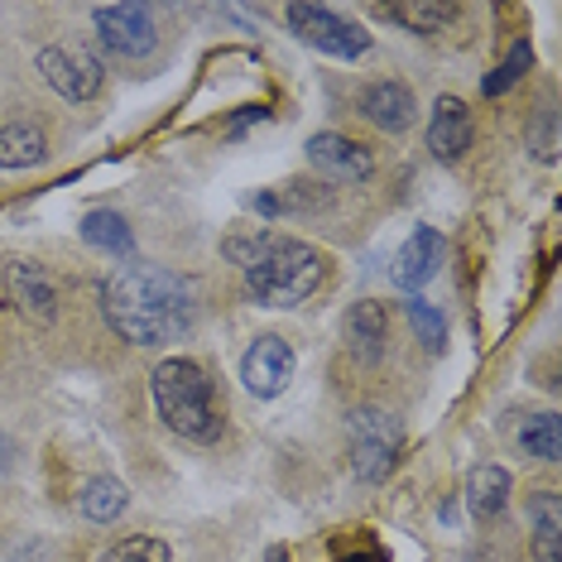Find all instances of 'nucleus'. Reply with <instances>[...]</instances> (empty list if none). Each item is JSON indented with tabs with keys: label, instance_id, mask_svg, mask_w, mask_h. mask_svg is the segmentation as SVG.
Wrapping results in <instances>:
<instances>
[{
	"label": "nucleus",
	"instance_id": "obj_14",
	"mask_svg": "<svg viewBox=\"0 0 562 562\" xmlns=\"http://www.w3.org/2000/svg\"><path fill=\"white\" fill-rule=\"evenodd\" d=\"M385 303L375 299H361L347 308V323H341V331H347V351L356 356L361 366H375L380 356H385Z\"/></svg>",
	"mask_w": 562,
	"mask_h": 562
},
{
	"label": "nucleus",
	"instance_id": "obj_22",
	"mask_svg": "<svg viewBox=\"0 0 562 562\" xmlns=\"http://www.w3.org/2000/svg\"><path fill=\"white\" fill-rule=\"evenodd\" d=\"M519 447L529 457H539V462H558L562 457V438H558V414H529L519 424Z\"/></svg>",
	"mask_w": 562,
	"mask_h": 562
},
{
	"label": "nucleus",
	"instance_id": "obj_18",
	"mask_svg": "<svg viewBox=\"0 0 562 562\" xmlns=\"http://www.w3.org/2000/svg\"><path fill=\"white\" fill-rule=\"evenodd\" d=\"M467 505H471V515H476V519H495L509 505V471L505 467H491V462L471 467V476H467Z\"/></svg>",
	"mask_w": 562,
	"mask_h": 562
},
{
	"label": "nucleus",
	"instance_id": "obj_25",
	"mask_svg": "<svg viewBox=\"0 0 562 562\" xmlns=\"http://www.w3.org/2000/svg\"><path fill=\"white\" fill-rule=\"evenodd\" d=\"M404 313H408V327L418 331V341H424L428 351H442V347H447V317L432 308V303L408 299V303H404Z\"/></svg>",
	"mask_w": 562,
	"mask_h": 562
},
{
	"label": "nucleus",
	"instance_id": "obj_20",
	"mask_svg": "<svg viewBox=\"0 0 562 562\" xmlns=\"http://www.w3.org/2000/svg\"><path fill=\"white\" fill-rule=\"evenodd\" d=\"M380 20H394L414 34H442L447 24H457V5L442 0H414V5H380Z\"/></svg>",
	"mask_w": 562,
	"mask_h": 562
},
{
	"label": "nucleus",
	"instance_id": "obj_24",
	"mask_svg": "<svg viewBox=\"0 0 562 562\" xmlns=\"http://www.w3.org/2000/svg\"><path fill=\"white\" fill-rule=\"evenodd\" d=\"M97 562H173V548L155 539V533H131V539H116L111 548H101Z\"/></svg>",
	"mask_w": 562,
	"mask_h": 562
},
{
	"label": "nucleus",
	"instance_id": "obj_12",
	"mask_svg": "<svg viewBox=\"0 0 562 562\" xmlns=\"http://www.w3.org/2000/svg\"><path fill=\"white\" fill-rule=\"evenodd\" d=\"M471 111L462 97H438L432 101V116H428V149L438 164H457L471 149Z\"/></svg>",
	"mask_w": 562,
	"mask_h": 562
},
{
	"label": "nucleus",
	"instance_id": "obj_19",
	"mask_svg": "<svg viewBox=\"0 0 562 562\" xmlns=\"http://www.w3.org/2000/svg\"><path fill=\"white\" fill-rule=\"evenodd\" d=\"M125 505H131V491L116 476H92L78 495V509L87 524H116L125 515Z\"/></svg>",
	"mask_w": 562,
	"mask_h": 562
},
{
	"label": "nucleus",
	"instance_id": "obj_7",
	"mask_svg": "<svg viewBox=\"0 0 562 562\" xmlns=\"http://www.w3.org/2000/svg\"><path fill=\"white\" fill-rule=\"evenodd\" d=\"M40 72L44 82L54 87L63 101L82 106V101H97L101 97V82H106V68L92 48H78V44H48L40 48Z\"/></svg>",
	"mask_w": 562,
	"mask_h": 562
},
{
	"label": "nucleus",
	"instance_id": "obj_17",
	"mask_svg": "<svg viewBox=\"0 0 562 562\" xmlns=\"http://www.w3.org/2000/svg\"><path fill=\"white\" fill-rule=\"evenodd\" d=\"M529 524H533V558L562 562V501H558V491L529 495Z\"/></svg>",
	"mask_w": 562,
	"mask_h": 562
},
{
	"label": "nucleus",
	"instance_id": "obj_8",
	"mask_svg": "<svg viewBox=\"0 0 562 562\" xmlns=\"http://www.w3.org/2000/svg\"><path fill=\"white\" fill-rule=\"evenodd\" d=\"M293 366H299V356H293L289 341L279 331H260L246 347V356H240V385L255 400H279L293 380Z\"/></svg>",
	"mask_w": 562,
	"mask_h": 562
},
{
	"label": "nucleus",
	"instance_id": "obj_28",
	"mask_svg": "<svg viewBox=\"0 0 562 562\" xmlns=\"http://www.w3.org/2000/svg\"><path fill=\"white\" fill-rule=\"evenodd\" d=\"M265 562H289V548H279V543H274L270 553H265Z\"/></svg>",
	"mask_w": 562,
	"mask_h": 562
},
{
	"label": "nucleus",
	"instance_id": "obj_21",
	"mask_svg": "<svg viewBox=\"0 0 562 562\" xmlns=\"http://www.w3.org/2000/svg\"><path fill=\"white\" fill-rule=\"evenodd\" d=\"M313 183H284V188H260V193L250 198V207L260 216H289V212H317L327 202V193H308Z\"/></svg>",
	"mask_w": 562,
	"mask_h": 562
},
{
	"label": "nucleus",
	"instance_id": "obj_2",
	"mask_svg": "<svg viewBox=\"0 0 562 562\" xmlns=\"http://www.w3.org/2000/svg\"><path fill=\"white\" fill-rule=\"evenodd\" d=\"M222 255L246 274V289L265 308H299L308 303L327 279L323 250L299 236L270 232V226H250V232H232L222 240Z\"/></svg>",
	"mask_w": 562,
	"mask_h": 562
},
{
	"label": "nucleus",
	"instance_id": "obj_5",
	"mask_svg": "<svg viewBox=\"0 0 562 562\" xmlns=\"http://www.w3.org/2000/svg\"><path fill=\"white\" fill-rule=\"evenodd\" d=\"M284 20H289V30L299 34L308 48H317L323 58L356 63V58L370 54V34L351 15H341V10H327V5H289Z\"/></svg>",
	"mask_w": 562,
	"mask_h": 562
},
{
	"label": "nucleus",
	"instance_id": "obj_10",
	"mask_svg": "<svg viewBox=\"0 0 562 562\" xmlns=\"http://www.w3.org/2000/svg\"><path fill=\"white\" fill-rule=\"evenodd\" d=\"M5 299L15 303L20 317L48 327L58 317V284L40 260H10L5 265Z\"/></svg>",
	"mask_w": 562,
	"mask_h": 562
},
{
	"label": "nucleus",
	"instance_id": "obj_15",
	"mask_svg": "<svg viewBox=\"0 0 562 562\" xmlns=\"http://www.w3.org/2000/svg\"><path fill=\"white\" fill-rule=\"evenodd\" d=\"M82 240L92 246L97 255H106V260H131L135 255V232H131V222H125L121 212H111V207H92L82 216Z\"/></svg>",
	"mask_w": 562,
	"mask_h": 562
},
{
	"label": "nucleus",
	"instance_id": "obj_1",
	"mask_svg": "<svg viewBox=\"0 0 562 562\" xmlns=\"http://www.w3.org/2000/svg\"><path fill=\"white\" fill-rule=\"evenodd\" d=\"M101 308L121 341L131 347H169L198 323V284L164 265H121L101 289Z\"/></svg>",
	"mask_w": 562,
	"mask_h": 562
},
{
	"label": "nucleus",
	"instance_id": "obj_3",
	"mask_svg": "<svg viewBox=\"0 0 562 562\" xmlns=\"http://www.w3.org/2000/svg\"><path fill=\"white\" fill-rule=\"evenodd\" d=\"M149 394H155V408L164 418V428L178 432L188 442H216L226 428V408L216 400L212 375L202 370L193 356H169L149 370Z\"/></svg>",
	"mask_w": 562,
	"mask_h": 562
},
{
	"label": "nucleus",
	"instance_id": "obj_23",
	"mask_svg": "<svg viewBox=\"0 0 562 562\" xmlns=\"http://www.w3.org/2000/svg\"><path fill=\"white\" fill-rule=\"evenodd\" d=\"M533 68V44L529 40H515L509 44V54H505V63L495 72H485V82H481V92L485 97H505L509 87H519L524 82V72Z\"/></svg>",
	"mask_w": 562,
	"mask_h": 562
},
{
	"label": "nucleus",
	"instance_id": "obj_13",
	"mask_svg": "<svg viewBox=\"0 0 562 562\" xmlns=\"http://www.w3.org/2000/svg\"><path fill=\"white\" fill-rule=\"evenodd\" d=\"M361 116L375 125V131H385V135H404L408 125H414V92H408L404 82H394V78H385V82H370L366 92H361Z\"/></svg>",
	"mask_w": 562,
	"mask_h": 562
},
{
	"label": "nucleus",
	"instance_id": "obj_26",
	"mask_svg": "<svg viewBox=\"0 0 562 562\" xmlns=\"http://www.w3.org/2000/svg\"><path fill=\"white\" fill-rule=\"evenodd\" d=\"M529 149L539 155L543 164L558 155V135H553V111H543V121H539V139H529Z\"/></svg>",
	"mask_w": 562,
	"mask_h": 562
},
{
	"label": "nucleus",
	"instance_id": "obj_11",
	"mask_svg": "<svg viewBox=\"0 0 562 562\" xmlns=\"http://www.w3.org/2000/svg\"><path fill=\"white\" fill-rule=\"evenodd\" d=\"M442 260H447V240L442 232H432V226H414V236L400 246V255H394V284H400L408 299H418V289L428 284L432 274L442 270Z\"/></svg>",
	"mask_w": 562,
	"mask_h": 562
},
{
	"label": "nucleus",
	"instance_id": "obj_6",
	"mask_svg": "<svg viewBox=\"0 0 562 562\" xmlns=\"http://www.w3.org/2000/svg\"><path fill=\"white\" fill-rule=\"evenodd\" d=\"M92 24H97V40L106 54L116 58H149L159 44V24H155V10L149 5H135V0H121V5H97L92 10Z\"/></svg>",
	"mask_w": 562,
	"mask_h": 562
},
{
	"label": "nucleus",
	"instance_id": "obj_4",
	"mask_svg": "<svg viewBox=\"0 0 562 562\" xmlns=\"http://www.w3.org/2000/svg\"><path fill=\"white\" fill-rule=\"evenodd\" d=\"M400 447H404V424L390 414V408H351L347 418V452H351V471L356 481L375 485L385 481L394 462H400Z\"/></svg>",
	"mask_w": 562,
	"mask_h": 562
},
{
	"label": "nucleus",
	"instance_id": "obj_27",
	"mask_svg": "<svg viewBox=\"0 0 562 562\" xmlns=\"http://www.w3.org/2000/svg\"><path fill=\"white\" fill-rule=\"evenodd\" d=\"M15 467V442L5 438V428H0V476H5V471Z\"/></svg>",
	"mask_w": 562,
	"mask_h": 562
},
{
	"label": "nucleus",
	"instance_id": "obj_16",
	"mask_svg": "<svg viewBox=\"0 0 562 562\" xmlns=\"http://www.w3.org/2000/svg\"><path fill=\"white\" fill-rule=\"evenodd\" d=\"M48 159V135L34 121H10L0 131V169L20 173V169H40Z\"/></svg>",
	"mask_w": 562,
	"mask_h": 562
},
{
	"label": "nucleus",
	"instance_id": "obj_9",
	"mask_svg": "<svg viewBox=\"0 0 562 562\" xmlns=\"http://www.w3.org/2000/svg\"><path fill=\"white\" fill-rule=\"evenodd\" d=\"M308 164L327 183H366L375 173V149H366L361 139L341 131H317L308 135Z\"/></svg>",
	"mask_w": 562,
	"mask_h": 562
}]
</instances>
